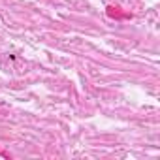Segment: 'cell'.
I'll return each instance as SVG.
<instances>
[]
</instances>
